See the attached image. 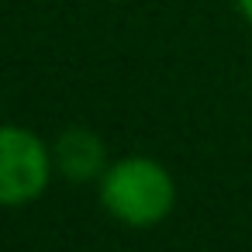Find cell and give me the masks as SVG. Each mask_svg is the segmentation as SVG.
<instances>
[{
	"label": "cell",
	"mask_w": 252,
	"mask_h": 252,
	"mask_svg": "<svg viewBox=\"0 0 252 252\" xmlns=\"http://www.w3.org/2000/svg\"><path fill=\"white\" fill-rule=\"evenodd\" d=\"M100 207L125 228H156L176 207V180L152 156H125L107 162L97 180Z\"/></svg>",
	"instance_id": "cell-1"
},
{
	"label": "cell",
	"mask_w": 252,
	"mask_h": 252,
	"mask_svg": "<svg viewBox=\"0 0 252 252\" xmlns=\"http://www.w3.org/2000/svg\"><path fill=\"white\" fill-rule=\"evenodd\" d=\"M235 7H238V14L252 25V0H235Z\"/></svg>",
	"instance_id": "cell-4"
},
{
	"label": "cell",
	"mask_w": 252,
	"mask_h": 252,
	"mask_svg": "<svg viewBox=\"0 0 252 252\" xmlns=\"http://www.w3.org/2000/svg\"><path fill=\"white\" fill-rule=\"evenodd\" d=\"M52 173V145H45L32 128L0 125V207L35 204L49 190Z\"/></svg>",
	"instance_id": "cell-2"
},
{
	"label": "cell",
	"mask_w": 252,
	"mask_h": 252,
	"mask_svg": "<svg viewBox=\"0 0 252 252\" xmlns=\"http://www.w3.org/2000/svg\"><path fill=\"white\" fill-rule=\"evenodd\" d=\"M52 162L56 173H63L66 180H100V173L107 169V149L104 138L90 128H66L56 142H52Z\"/></svg>",
	"instance_id": "cell-3"
}]
</instances>
